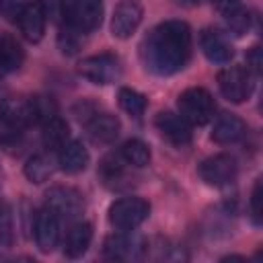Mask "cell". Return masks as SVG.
<instances>
[{"label": "cell", "instance_id": "6da1fadb", "mask_svg": "<svg viewBox=\"0 0 263 263\" xmlns=\"http://www.w3.org/2000/svg\"><path fill=\"white\" fill-rule=\"evenodd\" d=\"M189 55L191 29L183 21H164L156 25L140 45L142 64L156 76H171L183 70Z\"/></svg>", "mask_w": 263, "mask_h": 263}, {"label": "cell", "instance_id": "7a4b0ae2", "mask_svg": "<svg viewBox=\"0 0 263 263\" xmlns=\"http://www.w3.org/2000/svg\"><path fill=\"white\" fill-rule=\"evenodd\" d=\"M103 0H62V18L66 27L80 33L95 31L103 21Z\"/></svg>", "mask_w": 263, "mask_h": 263}, {"label": "cell", "instance_id": "3957f363", "mask_svg": "<svg viewBox=\"0 0 263 263\" xmlns=\"http://www.w3.org/2000/svg\"><path fill=\"white\" fill-rule=\"evenodd\" d=\"M179 115L189 123V125H205L216 111L212 95L201 88V86H191L179 95L177 101Z\"/></svg>", "mask_w": 263, "mask_h": 263}, {"label": "cell", "instance_id": "277c9868", "mask_svg": "<svg viewBox=\"0 0 263 263\" xmlns=\"http://www.w3.org/2000/svg\"><path fill=\"white\" fill-rule=\"evenodd\" d=\"M150 214V203L142 197H121L109 208V222L113 228L129 232L138 228Z\"/></svg>", "mask_w": 263, "mask_h": 263}, {"label": "cell", "instance_id": "5b68a950", "mask_svg": "<svg viewBox=\"0 0 263 263\" xmlns=\"http://www.w3.org/2000/svg\"><path fill=\"white\" fill-rule=\"evenodd\" d=\"M78 74L92 84H111L121 76V62L115 53H97L80 60Z\"/></svg>", "mask_w": 263, "mask_h": 263}, {"label": "cell", "instance_id": "8992f818", "mask_svg": "<svg viewBox=\"0 0 263 263\" xmlns=\"http://www.w3.org/2000/svg\"><path fill=\"white\" fill-rule=\"evenodd\" d=\"M218 86L230 103H242L253 92V74L242 66H228L218 72Z\"/></svg>", "mask_w": 263, "mask_h": 263}, {"label": "cell", "instance_id": "52a82bcc", "mask_svg": "<svg viewBox=\"0 0 263 263\" xmlns=\"http://www.w3.org/2000/svg\"><path fill=\"white\" fill-rule=\"evenodd\" d=\"M45 208H49L60 220H72L82 214L84 197L74 187L55 185L45 193Z\"/></svg>", "mask_w": 263, "mask_h": 263}, {"label": "cell", "instance_id": "ba28073f", "mask_svg": "<svg viewBox=\"0 0 263 263\" xmlns=\"http://www.w3.org/2000/svg\"><path fill=\"white\" fill-rule=\"evenodd\" d=\"M197 175L210 187H224L236 179V160L230 154H214L197 166Z\"/></svg>", "mask_w": 263, "mask_h": 263}, {"label": "cell", "instance_id": "9c48e42d", "mask_svg": "<svg viewBox=\"0 0 263 263\" xmlns=\"http://www.w3.org/2000/svg\"><path fill=\"white\" fill-rule=\"evenodd\" d=\"M144 251H146V245L138 236L123 234V230H121V234L107 236L105 245H103L105 257L115 259V261H136V259H142Z\"/></svg>", "mask_w": 263, "mask_h": 263}, {"label": "cell", "instance_id": "30bf717a", "mask_svg": "<svg viewBox=\"0 0 263 263\" xmlns=\"http://www.w3.org/2000/svg\"><path fill=\"white\" fill-rule=\"evenodd\" d=\"M0 119L14 132L35 125L31 97H10L0 103Z\"/></svg>", "mask_w": 263, "mask_h": 263}, {"label": "cell", "instance_id": "8fae6325", "mask_svg": "<svg viewBox=\"0 0 263 263\" xmlns=\"http://www.w3.org/2000/svg\"><path fill=\"white\" fill-rule=\"evenodd\" d=\"M33 230H35V242L39 251L51 253L60 240V218L49 208H43L35 214Z\"/></svg>", "mask_w": 263, "mask_h": 263}, {"label": "cell", "instance_id": "7c38bea8", "mask_svg": "<svg viewBox=\"0 0 263 263\" xmlns=\"http://www.w3.org/2000/svg\"><path fill=\"white\" fill-rule=\"evenodd\" d=\"M199 47L203 55L214 64H226L234 55V47L228 35L218 29H203L199 35Z\"/></svg>", "mask_w": 263, "mask_h": 263}, {"label": "cell", "instance_id": "4fadbf2b", "mask_svg": "<svg viewBox=\"0 0 263 263\" xmlns=\"http://www.w3.org/2000/svg\"><path fill=\"white\" fill-rule=\"evenodd\" d=\"M142 23V6L136 0H123L117 4L111 18V33L117 39H127Z\"/></svg>", "mask_w": 263, "mask_h": 263}, {"label": "cell", "instance_id": "5bb4252c", "mask_svg": "<svg viewBox=\"0 0 263 263\" xmlns=\"http://www.w3.org/2000/svg\"><path fill=\"white\" fill-rule=\"evenodd\" d=\"M216 10L228 33L240 37L251 27V14L240 0H216Z\"/></svg>", "mask_w": 263, "mask_h": 263}, {"label": "cell", "instance_id": "9a60e30c", "mask_svg": "<svg viewBox=\"0 0 263 263\" xmlns=\"http://www.w3.org/2000/svg\"><path fill=\"white\" fill-rule=\"evenodd\" d=\"M86 125V134L95 144H111L121 129V123L115 115L111 113H95L92 117H88L84 121Z\"/></svg>", "mask_w": 263, "mask_h": 263}, {"label": "cell", "instance_id": "2e32d148", "mask_svg": "<svg viewBox=\"0 0 263 263\" xmlns=\"http://www.w3.org/2000/svg\"><path fill=\"white\" fill-rule=\"evenodd\" d=\"M156 127L158 132L175 146H183V144H189L191 142V127L189 123L177 115V113H171V111H160L156 115Z\"/></svg>", "mask_w": 263, "mask_h": 263}, {"label": "cell", "instance_id": "e0dca14e", "mask_svg": "<svg viewBox=\"0 0 263 263\" xmlns=\"http://www.w3.org/2000/svg\"><path fill=\"white\" fill-rule=\"evenodd\" d=\"M45 12H43V8H41V4L39 2H29L27 6H25V10L21 12V16H18V29H21V35L27 39V41H31V43H37L41 37H43V33H45Z\"/></svg>", "mask_w": 263, "mask_h": 263}, {"label": "cell", "instance_id": "ac0fdd59", "mask_svg": "<svg viewBox=\"0 0 263 263\" xmlns=\"http://www.w3.org/2000/svg\"><path fill=\"white\" fill-rule=\"evenodd\" d=\"M247 134V125L240 117H236L234 113H224L216 119L214 129H212V140L216 144L228 146V144H236L238 140H242Z\"/></svg>", "mask_w": 263, "mask_h": 263}, {"label": "cell", "instance_id": "d6986e66", "mask_svg": "<svg viewBox=\"0 0 263 263\" xmlns=\"http://www.w3.org/2000/svg\"><path fill=\"white\" fill-rule=\"evenodd\" d=\"M58 164H60V168H62L64 173L76 175V173H80V171L86 168V164H88V150L84 148L82 142L70 140L64 148H60Z\"/></svg>", "mask_w": 263, "mask_h": 263}, {"label": "cell", "instance_id": "ffe728a7", "mask_svg": "<svg viewBox=\"0 0 263 263\" xmlns=\"http://www.w3.org/2000/svg\"><path fill=\"white\" fill-rule=\"evenodd\" d=\"M90 240H92V226L88 222H76L70 230H68V236H66V242H64V253L68 259H78L82 257L88 247H90Z\"/></svg>", "mask_w": 263, "mask_h": 263}, {"label": "cell", "instance_id": "44dd1931", "mask_svg": "<svg viewBox=\"0 0 263 263\" xmlns=\"http://www.w3.org/2000/svg\"><path fill=\"white\" fill-rule=\"evenodd\" d=\"M23 60H25V51L16 43V39L8 35H0V76L18 70Z\"/></svg>", "mask_w": 263, "mask_h": 263}, {"label": "cell", "instance_id": "7402d4cb", "mask_svg": "<svg viewBox=\"0 0 263 263\" xmlns=\"http://www.w3.org/2000/svg\"><path fill=\"white\" fill-rule=\"evenodd\" d=\"M41 138H43V144L47 150H60L70 142V127L62 117L55 115L43 123Z\"/></svg>", "mask_w": 263, "mask_h": 263}, {"label": "cell", "instance_id": "603a6c76", "mask_svg": "<svg viewBox=\"0 0 263 263\" xmlns=\"http://www.w3.org/2000/svg\"><path fill=\"white\" fill-rule=\"evenodd\" d=\"M99 177L107 187H121V181L125 179V164L123 158L117 154H109L99 164Z\"/></svg>", "mask_w": 263, "mask_h": 263}, {"label": "cell", "instance_id": "cb8c5ba5", "mask_svg": "<svg viewBox=\"0 0 263 263\" xmlns=\"http://www.w3.org/2000/svg\"><path fill=\"white\" fill-rule=\"evenodd\" d=\"M119 156L123 158L125 164L142 168V166H146L150 162V148L142 140H136L134 138V140L123 142V146L119 148Z\"/></svg>", "mask_w": 263, "mask_h": 263}, {"label": "cell", "instance_id": "d4e9b609", "mask_svg": "<svg viewBox=\"0 0 263 263\" xmlns=\"http://www.w3.org/2000/svg\"><path fill=\"white\" fill-rule=\"evenodd\" d=\"M53 168H55V164H53L51 156H47V154H35L25 164V177L31 183H43V181H47L53 175Z\"/></svg>", "mask_w": 263, "mask_h": 263}, {"label": "cell", "instance_id": "484cf974", "mask_svg": "<svg viewBox=\"0 0 263 263\" xmlns=\"http://www.w3.org/2000/svg\"><path fill=\"white\" fill-rule=\"evenodd\" d=\"M31 109H33V121L43 125L45 121H49L51 117L58 115V105L51 97L45 95H35L31 97Z\"/></svg>", "mask_w": 263, "mask_h": 263}, {"label": "cell", "instance_id": "4316f807", "mask_svg": "<svg viewBox=\"0 0 263 263\" xmlns=\"http://www.w3.org/2000/svg\"><path fill=\"white\" fill-rule=\"evenodd\" d=\"M119 105L125 113L134 115V117H140L144 111H146V97L134 88H119Z\"/></svg>", "mask_w": 263, "mask_h": 263}, {"label": "cell", "instance_id": "83f0119b", "mask_svg": "<svg viewBox=\"0 0 263 263\" xmlns=\"http://www.w3.org/2000/svg\"><path fill=\"white\" fill-rule=\"evenodd\" d=\"M82 35L80 31L72 29V27H66L62 29V33L58 35V45L64 53H76L80 47H82Z\"/></svg>", "mask_w": 263, "mask_h": 263}, {"label": "cell", "instance_id": "f1b7e54d", "mask_svg": "<svg viewBox=\"0 0 263 263\" xmlns=\"http://www.w3.org/2000/svg\"><path fill=\"white\" fill-rule=\"evenodd\" d=\"M14 234L12 226V212L6 201H0V245H10Z\"/></svg>", "mask_w": 263, "mask_h": 263}, {"label": "cell", "instance_id": "f546056e", "mask_svg": "<svg viewBox=\"0 0 263 263\" xmlns=\"http://www.w3.org/2000/svg\"><path fill=\"white\" fill-rule=\"evenodd\" d=\"M29 4V0H2L0 12L8 18V21H18L21 12L25 10V6Z\"/></svg>", "mask_w": 263, "mask_h": 263}, {"label": "cell", "instance_id": "4dcf8cb0", "mask_svg": "<svg viewBox=\"0 0 263 263\" xmlns=\"http://www.w3.org/2000/svg\"><path fill=\"white\" fill-rule=\"evenodd\" d=\"M261 179H257L255 187H253V193H251V216H253V222L255 224H261V216H263V210H261Z\"/></svg>", "mask_w": 263, "mask_h": 263}, {"label": "cell", "instance_id": "1f68e13d", "mask_svg": "<svg viewBox=\"0 0 263 263\" xmlns=\"http://www.w3.org/2000/svg\"><path fill=\"white\" fill-rule=\"evenodd\" d=\"M261 66H263V58H261V47L259 45H255V47H251L249 49V53H247V70L251 72V74H261Z\"/></svg>", "mask_w": 263, "mask_h": 263}, {"label": "cell", "instance_id": "d6a6232c", "mask_svg": "<svg viewBox=\"0 0 263 263\" xmlns=\"http://www.w3.org/2000/svg\"><path fill=\"white\" fill-rule=\"evenodd\" d=\"M39 4L45 12V18L58 21L62 16V0H39Z\"/></svg>", "mask_w": 263, "mask_h": 263}, {"label": "cell", "instance_id": "836d02e7", "mask_svg": "<svg viewBox=\"0 0 263 263\" xmlns=\"http://www.w3.org/2000/svg\"><path fill=\"white\" fill-rule=\"evenodd\" d=\"M181 2H185V4H189V6H193V4H199L201 0H181Z\"/></svg>", "mask_w": 263, "mask_h": 263}, {"label": "cell", "instance_id": "e575fe53", "mask_svg": "<svg viewBox=\"0 0 263 263\" xmlns=\"http://www.w3.org/2000/svg\"><path fill=\"white\" fill-rule=\"evenodd\" d=\"M0 6H2V0H0Z\"/></svg>", "mask_w": 263, "mask_h": 263}]
</instances>
